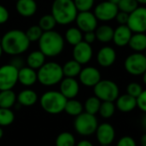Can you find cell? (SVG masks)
I'll list each match as a JSON object with an SVG mask.
<instances>
[{"mask_svg": "<svg viewBox=\"0 0 146 146\" xmlns=\"http://www.w3.org/2000/svg\"><path fill=\"white\" fill-rule=\"evenodd\" d=\"M3 52L10 56H19L27 50L30 45L25 32L19 29L9 30L0 39Z\"/></svg>", "mask_w": 146, "mask_h": 146, "instance_id": "obj_1", "label": "cell"}, {"mask_svg": "<svg viewBox=\"0 0 146 146\" xmlns=\"http://www.w3.org/2000/svg\"><path fill=\"white\" fill-rule=\"evenodd\" d=\"M39 50L48 57H54L60 55L64 49V38L56 31L44 32L39 38Z\"/></svg>", "mask_w": 146, "mask_h": 146, "instance_id": "obj_2", "label": "cell"}, {"mask_svg": "<svg viewBox=\"0 0 146 146\" xmlns=\"http://www.w3.org/2000/svg\"><path fill=\"white\" fill-rule=\"evenodd\" d=\"M74 0H54L51 5V15L57 24L68 25L75 21L78 15Z\"/></svg>", "mask_w": 146, "mask_h": 146, "instance_id": "obj_3", "label": "cell"}, {"mask_svg": "<svg viewBox=\"0 0 146 146\" xmlns=\"http://www.w3.org/2000/svg\"><path fill=\"white\" fill-rule=\"evenodd\" d=\"M38 81L44 86H52L59 84L64 75L62 67L55 62H45L37 72Z\"/></svg>", "mask_w": 146, "mask_h": 146, "instance_id": "obj_4", "label": "cell"}, {"mask_svg": "<svg viewBox=\"0 0 146 146\" xmlns=\"http://www.w3.org/2000/svg\"><path fill=\"white\" fill-rule=\"evenodd\" d=\"M68 99L58 91H48L40 98L42 109L48 114L58 115L64 111Z\"/></svg>", "mask_w": 146, "mask_h": 146, "instance_id": "obj_5", "label": "cell"}, {"mask_svg": "<svg viewBox=\"0 0 146 146\" xmlns=\"http://www.w3.org/2000/svg\"><path fill=\"white\" fill-rule=\"evenodd\" d=\"M93 88L95 96L103 102H114L119 97V87L112 80H101Z\"/></svg>", "mask_w": 146, "mask_h": 146, "instance_id": "obj_6", "label": "cell"}, {"mask_svg": "<svg viewBox=\"0 0 146 146\" xmlns=\"http://www.w3.org/2000/svg\"><path fill=\"white\" fill-rule=\"evenodd\" d=\"M74 129L81 136H91L96 133L98 123L95 115L83 112L74 120Z\"/></svg>", "mask_w": 146, "mask_h": 146, "instance_id": "obj_7", "label": "cell"}, {"mask_svg": "<svg viewBox=\"0 0 146 146\" xmlns=\"http://www.w3.org/2000/svg\"><path fill=\"white\" fill-rule=\"evenodd\" d=\"M124 68L126 71L132 75H143L146 71V56L145 54L135 52L129 55L124 62Z\"/></svg>", "mask_w": 146, "mask_h": 146, "instance_id": "obj_8", "label": "cell"}, {"mask_svg": "<svg viewBox=\"0 0 146 146\" xmlns=\"http://www.w3.org/2000/svg\"><path fill=\"white\" fill-rule=\"evenodd\" d=\"M18 72L19 69L10 63L0 67V91L14 88L18 82Z\"/></svg>", "mask_w": 146, "mask_h": 146, "instance_id": "obj_9", "label": "cell"}, {"mask_svg": "<svg viewBox=\"0 0 146 146\" xmlns=\"http://www.w3.org/2000/svg\"><path fill=\"white\" fill-rule=\"evenodd\" d=\"M127 25L134 33H145L146 32V7L139 6L129 14Z\"/></svg>", "mask_w": 146, "mask_h": 146, "instance_id": "obj_10", "label": "cell"}, {"mask_svg": "<svg viewBox=\"0 0 146 146\" xmlns=\"http://www.w3.org/2000/svg\"><path fill=\"white\" fill-rule=\"evenodd\" d=\"M118 12L119 9L117 4L108 0L97 4L93 13L97 17L98 21L106 22L115 19V16Z\"/></svg>", "mask_w": 146, "mask_h": 146, "instance_id": "obj_11", "label": "cell"}, {"mask_svg": "<svg viewBox=\"0 0 146 146\" xmlns=\"http://www.w3.org/2000/svg\"><path fill=\"white\" fill-rule=\"evenodd\" d=\"M76 24L78 28L83 32H94L98 27V19L95 16L94 13L91 11H86V12H79L76 19H75Z\"/></svg>", "mask_w": 146, "mask_h": 146, "instance_id": "obj_12", "label": "cell"}, {"mask_svg": "<svg viewBox=\"0 0 146 146\" xmlns=\"http://www.w3.org/2000/svg\"><path fill=\"white\" fill-rule=\"evenodd\" d=\"M93 55V50L90 44L81 41L78 44L74 46L73 49V57L74 60L78 62L80 64H86L88 63Z\"/></svg>", "mask_w": 146, "mask_h": 146, "instance_id": "obj_13", "label": "cell"}, {"mask_svg": "<svg viewBox=\"0 0 146 146\" xmlns=\"http://www.w3.org/2000/svg\"><path fill=\"white\" fill-rule=\"evenodd\" d=\"M79 79L83 86L94 87L101 80V74L99 70L94 67H86L81 69Z\"/></svg>", "mask_w": 146, "mask_h": 146, "instance_id": "obj_14", "label": "cell"}, {"mask_svg": "<svg viewBox=\"0 0 146 146\" xmlns=\"http://www.w3.org/2000/svg\"><path fill=\"white\" fill-rule=\"evenodd\" d=\"M96 137L98 142L101 145H111L115 138V131L113 126L110 123L104 122L98 126L96 130Z\"/></svg>", "mask_w": 146, "mask_h": 146, "instance_id": "obj_15", "label": "cell"}, {"mask_svg": "<svg viewBox=\"0 0 146 146\" xmlns=\"http://www.w3.org/2000/svg\"><path fill=\"white\" fill-rule=\"evenodd\" d=\"M67 99H73L77 97L80 92L79 82L74 78H63L60 82L59 91Z\"/></svg>", "mask_w": 146, "mask_h": 146, "instance_id": "obj_16", "label": "cell"}, {"mask_svg": "<svg viewBox=\"0 0 146 146\" xmlns=\"http://www.w3.org/2000/svg\"><path fill=\"white\" fill-rule=\"evenodd\" d=\"M133 36V32L127 25H119L114 31L113 41L115 45L124 47L128 45V43Z\"/></svg>", "mask_w": 146, "mask_h": 146, "instance_id": "obj_17", "label": "cell"}, {"mask_svg": "<svg viewBox=\"0 0 146 146\" xmlns=\"http://www.w3.org/2000/svg\"><path fill=\"white\" fill-rule=\"evenodd\" d=\"M116 60V52L110 46H104L101 48L97 54L98 63L103 68H109L112 66Z\"/></svg>", "mask_w": 146, "mask_h": 146, "instance_id": "obj_18", "label": "cell"}, {"mask_svg": "<svg viewBox=\"0 0 146 146\" xmlns=\"http://www.w3.org/2000/svg\"><path fill=\"white\" fill-rule=\"evenodd\" d=\"M18 81L24 86H32L38 81L37 72L29 67H23L19 69Z\"/></svg>", "mask_w": 146, "mask_h": 146, "instance_id": "obj_19", "label": "cell"}, {"mask_svg": "<svg viewBox=\"0 0 146 146\" xmlns=\"http://www.w3.org/2000/svg\"><path fill=\"white\" fill-rule=\"evenodd\" d=\"M15 9L20 15L30 17L36 13L38 6L35 0H18L16 1Z\"/></svg>", "mask_w": 146, "mask_h": 146, "instance_id": "obj_20", "label": "cell"}, {"mask_svg": "<svg viewBox=\"0 0 146 146\" xmlns=\"http://www.w3.org/2000/svg\"><path fill=\"white\" fill-rule=\"evenodd\" d=\"M115 101V107L123 113L131 112L137 107V99L127 93L119 96Z\"/></svg>", "mask_w": 146, "mask_h": 146, "instance_id": "obj_21", "label": "cell"}, {"mask_svg": "<svg viewBox=\"0 0 146 146\" xmlns=\"http://www.w3.org/2000/svg\"><path fill=\"white\" fill-rule=\"evenodd\" d=\"M38 94L31 89H25L17 95V102L24 107H30L38 101Z\"/></svg>", "mask_w": 146, "mask_h": 146, "instance_id": "obj_22", "label": "cell"}, {"mask_svg": "<svg viewBox=\"0 0 146 146\" xmlns=\"http://www.w3.org/2000/svg\"><path fill=\"white\" fill-rule=\"evenodd\" d=\"M45 56L38 50L32 51L27 58V67L36 70L39 69L45 63Z\"/></svg>", "mask_w": 146, "mask_h": 146, "instance_id": "obj_23", "label": "cell"}, {"mask_svg": "<svg viewBox=\"0 0 146 146\" xmlns=\"http://www.w3.org/2000/svg\"><path fill=\"white\" fill-rule=\"evenodd\" d=\"M114 29L109 25H102L97 27L95 34L97 39L101 43H109L113 40Z\"/></svg>", "mask_w": 146, "mask_h": 146, "instance_id": "obj_24", "label": "cell"}, {"mask_svg": "<svg viewBox=\"0 0 146 146\" xmlns=\"http://www.w3.org/2000/svg\"><path fill=\"white\" fill-rule=\"evenodd\" d=\"M129 47L135 52H142L146 50L145 33H134L133 34L129 43Z\"/></svg>", "mask_w": 146, "mask_h": 146, "instance_id": "obj_25", "label": "cell"}, {"mask_svg": "<svg viewBox=\"0 0 146 146\" xmlns=\"http://www.w3.org/2000/svg\"><path fill=\"white\" fill-rule=\"evenodd\" d=\"M81 69V64H80L74 59L68 61L62 66L63 75L68 78H75L76 76H79Z\"/></svg>", "mask_w": 146, "mask_h": 146, "instance_id": "obj_26", "label": "cell"}, {"mask_svg": "<svg viewBox=\"0 0 146 146\" xmlns=\"http://www.w3.org/2000/svg\"><path fill=\"white\" fill-rule=\"evenodd\" d=\"M17 101V96L12 90L0 91V108L10 109Z\"/></svg>", "mask_w": 146, "mask_h": 146, "instance_id": "obj_27", "label": "cell"}, {"mask_svg": "<svg viewBox=\"0 0 146 146\" xmlns=\"http://www.w3.org/2000/svg\"><path fill=\"white\" fill-rule=\"evenodd\" d=\"M83 110H84L83 104L80 101L74 98L68 99L65 108H64V111L68 115L71 116H75V117L80 115L81 113H83Z\"/></svg>", "mask_w": 146, "mask_h": 146, "instance_id": "obj_28", "label": "cell"}, {"mask_svg": "<svg viewBox=\"0 0 146 146\" xmlns=\"http://www.w3.org/2000/svg\"><path fill=\"white\" fill-rule=\"evenodd\" d=\"M65 40L71 45H76L83 41L82 32L78 27H70L65 33Z\"/></svg>", "mask_w": 146, "mask_h": 146, "instance_id": "obj_29", "label": "cell"}, {"mask_svg": "<svg viewBox=\"0 0 146 146\" xmlns=\"http://www.w3.org/2000/svg\"><path fill=\"white\" fill-rule=\"evenodd\" d=\"M101 103H102L101 100L98 98L96 96L90 97L86 100L85 104H84V109L86 113L95 115L99 111Z\"/></svg>", "mask_w": 146, "mask_h": 146, "instance_id": "obj_30", "label": "cell"}, {"mask_svg": "<svg viewBox=\"0 0 146 146\" xmlns=\"http://www.w3.org/2000/svg\"><path fill=\"white\" fill-rule=\"evenodd\" d=\"M56 24L57 23H56L55 18L50 14V15H43L39 19L38 25L43 30V32H48V31H52L55 28Z\"/></svg>", "mask_w": 146, "mask_h": 146, "instance_id": "obj_31", "label": "cell"}, {"mask_svg": "<svg viewBox=\"0 0 146 146\" xmlns=\"http://www.w3.org/2000/svg\"><path fill=\"white\" fill-rule=\"evenodd\" d=\"M75 138L74 136L68 133H61L56 139V146H75Z\"/></svg>", "mask_w": 146, "mask_h": 146, "instance_id": "obj_32", "label": "cell"}, {"mask_svg": "<svg viewBox=\"0 0 146 146\" xmlns=\"http://www.w3.org/2000/svg\"><path fill=\"white\" fill-rule=\"evenodd\" d=\"M115 104L114 102H102L98 113L103 118L108 119L114 115L115 112Z\"/></svg>", "mask_w": 146, "mask_h": 146, "instance_id": "obj_33", "label": "cell"}, {"mask_svg": "<svg viewBox=\"0 0 146 146\" xmlns=\"http://www.w3.org/2000/svg\"><path fill=\"white\" fill-rule=\"evenodd\" d=\"M14 120L15 115L10 109L0 108V127H7L11 125Z\"/></svg>", "mask_w": 146, "mask_h": 146, "instance_id": "obj_34", "label": "cell"}, {"mask_svg": "<svg viewBox=\"0 0 146 146\" xmlns=\"http://www.w3.org/2000/svg\"><path fill=\"white\" fill-rule=\"evenodd\" d=\"M43 30L39 27L38 25H33L31 26L26 32V35L28 38V40L30 41V43L32 42H36L38 41L39 38H41L42 34H43Z\"/></svg>", "mask_w": 146, "mask_h": 146, "instance_id": "obj_35", "label": "cell"}, {"mask_svg": "<svg viewBox=\"0 0 146 146\" xmlns=\"http://www.w3.org/2000/svg\"><path fill=\"white\" fill-rule=\"evenodd\" d=\"M117 6L120 11L131 14L139 7V3L136 0H121Z\"/></svg>", "mask_w": 146, "mask_h": 146, "instance_id": "obj_36", "label": "cell"}, {"mask_svg": "<svg viewBox=\"0 0 146 146\" xmlns=\"http://www.w3.org/2000/svg\"><path fill=\"white\" fill-rule=\"evenodd\" d=\"M94 2L95 0H74L78 12L91 11L94 6Z\"/></svg>", "mask_w": 146, "mask_h": 146, "instance_id": "obj_37", "label": "cell"}, {"mask_svg": "<svg viewBox=\"0 0 146 146\" xmlns=\"http://www.w3.org/2000/svg\"><path fill=\"white\" fill-rule=\"evenodd\" d=\"M142 92H143L142 86H140V84H139L137 82H132L127 87V94L133 97V98H137L141 94Z\"/></svg>", "mask_w": 146, "mask_h": 146, "instance_id": "obj_38", "label": "cell"}, {"mask_svg": "<svg viewBox=\"0 0 146 146\" xmlns=\"http://www.w3.org/2000/svg\"><path fill=\"white\" fill-rule=\"evenodd\" d=\"M136 99L137 107L146 114V90H143L141 94Z\"/></svg>", "mask_w": 146, "mask_h": 146, "instance_id": "obj_39", "label": "cell"}, {"mask_svg": "<svg viewBox=\"0 0 146 146\" xmlns=\"http://www.w3.org/2000/svg\"><path fill=\"white\" fill-rule=\"evenodd\" d=\"M116 146H137V144L132 137L124 136L119 139Z\"/></svg>", "mask_w": 146, "mask_h": 146, "instance_id": "obj_40", "label": "cell"}, {"mask_svg": "<svg viewBox=\"0 0 146 146\" xmlns=\"http://www.w3.org/2000/svg\"><path fill=\"white\" fill-rule=\"evenodd\" d=\"M128 18H129V14L120 11V10H119V12L117 13V15L115 16L116 22L119 25H127V21H128Z\"/></svg>", "mask_w": 146, "mask_h": 146, "instance_id": "obj_41", "label": "cell"}, {"mask_svg": "<svg viewBox=\"0 0 146 146\" xmlns=\"http://www.w3.org/2000/svg\"><path fill=\"white\" fill-rule=\"evenodd\" d=\"M9 17V10L2 4H0V25L7 22Z\"/></svg>", "mask_w": 146, "mask_h": 146, "instance_id": "obj_42", "label": "cell"}, {"mask_svg": "<svg viewBox=\"0 0 146 146\" xmlns=\"http://www.w3.org/2000/svg\"><path fill=\"white\" fill-rule=\"evenodd\" d=\"M83 41L88 43V44H92L95 42V40L97 39L96 38V34H95V31L94 32H87L85 33L84 36H83Z\"/></svg>", "mask_w": 146, "mask_h": 146, "instance_id": "obj_43", "label": "cell"}, {"mask_svg": "<svg viewBox=\"0 0 146 146\" xmlns=\"http://www.w3.org/2000/svg\"><path fill=\"white\" fill-rule=\"evenodd\" d=\"M10 64L13 65V66H15V67L16 68H18V69H20V68H21L24 67V66H23V65H24L23 59L21 58V57H19L18 56H15V57H14V58L11 60Z\"/></svg>", "mask_w": 146, "mask_h": 146, "instance_id": "obj_44", "label": "cell"}, {"mask_svg": "<svg viewBox=\"0 0 146 146\" xmlns=\"http://www.w3.org/2000/svg\"><path fill=\"white\" fill-rule=\"evenodd\" d=\"M75 146H94L90 141L88 140H81Z\"/></svg>", "mask_w": 146, "mask_h": 146, "instance_id": "obj_45", "label": "cell"}, {"mask_svg": "<svg viewBox=\"0 0 146 146\" xmlns=\"http://www.w3.org/2000/svg\"><path fill=\"white\" fill-rule=\"evenodd\" d=\"M140 144L142 146H146V133L142 135L140 139Z\"/></svg>", "mask_w": 146, "mask_h": 146, "instance_id": "obj_46", "label": "cell"}, {"mask_svg": "<svg viewBox=\"0 0 146 146\" xmlns=\"http://www.w3.org/2000/svg\"><path fill=\"white\" fill-rule=\"evenodd\" d=\"M142 126H143L144 129L146 130V114L144 115V117L142 119Z\"/></svg>", "mask_w": 146, "mask_h": 146, "instance_id": "obj_47", "label": "cell"}, {"mask_svg": "<svg viewBox=\"0 0 146 146\" xmlns=\"http://www.w3.org/2000/svg\"><path fill=\"white\" fill-rule=\"evenodd\" d=\"M137 2H138V3L139 4H144V5H145L146 4V0H136Z\"/></svg>", "mask_w": 146, "mask_h": 146, "instance_id": "obj_48", "label": "cell"}, {"mask_svg": "<svg viewBox=\"0 0 146 146\" xmlns=\"http://www.w3.org/2000/svg\"><path fill=\"white\" fill-rule=\"evenodd\" d=\"M143 82L146 85V71L143 74Z\"/></svg>", "mask_w": 146, "mask_h": 146, "instance_id": "obj_49", "label": "cell"}, {"mask_svg": "<svg viewBox=\"0 0 146 146\" xmlns=\"http://www.w3.org/2000/svg\"><path fill=\"white\" fill-rule=\"evenodd\" d=\"M109 1H110V2H112V3H115V4H118L121 0H109Z\"/></svg>", "mask_w": 146, "mask_h": 146, "instance_id": "obj_50", "label": "cell"}, {"mask_svg": "<svg viewBox=\"0 0 146 146\" xmlns=\"http://www.w3.org/2000/svg\"><path fill=\"white\" fill-rule=\"evenodd\" d=\"M3 131L2 127H0V139L3 138Z\"/></svg>", "mask_w": 146, "mask_h": 146, "instance_id": "obj_51", "label": "cell"}, {"mask_svg": "<svg viewBox=\"0 0 146 146\" xmlns=\"http://www.w3.org/2000/svg\"><path fill=\"white\" fill-rule=\"evenodd\" d=\"M3 50L2 45H1V44H0V57H1V56H2V55H3Z\"/></svg>", "mask_w": 146, "mask_h": 146, "instance_id": "obj_52", "label": "cell"}, {"mask_svg": "<svg viewBox=\"0 0 146 146\" xmlns=\"http://www.w3.org/2000/svg\"><path fill=\"white\" fill-rule=\"evenodd\" d=\"M145 56H146V50H145Z\"/></svg>", "mask_w": 146, "mask_h": 146, "instance_id": "obj_53", "label": "cell"}, {"mask_svg": "<svg viewBox=\"0 0 146 146\" xmlns=\"http://www.w3.org/2000/svg\"><path fill=\"white\" fill-rule=\"evenodd\" d=\"M101 146H111L110 145H101Z\"/></svg>", "mask_w": 146, "mask_h": 146, "instance_id": "obj_54", "label": "cell"}, {"mask_svg": "<svg viewBox=\"0 0 146 146\" xmlns=\"http://www.w3.org/2000/svg\"><path fill=\"white\" fill-rule=\"evenodd\" d=\"M13 1H18V0H13Z\"/></svg>", "mask_w": 146, "mask_h": 146, "instance_id": "obj_55", "label": "cell"}, {"mask_svg": "<svg viewBox=\"0 0 146 146\" xmlns=\"http://www.w3.org/2000/svg\"><path fill=\"white\" fill-rule=\"evenodd\" d=\"M44 146H48V145H44Z\"/></svg>", "mask_w": 146, "mask_h": 146, "instance_id": "obj_56", "label": "cell"}]
</instances>
